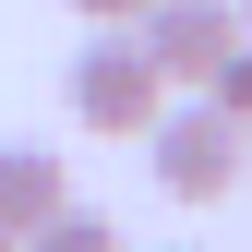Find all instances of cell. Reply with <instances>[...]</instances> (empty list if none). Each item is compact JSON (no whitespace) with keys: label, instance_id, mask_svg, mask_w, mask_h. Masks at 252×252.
Listing matches in <instances>:
<instances>
[{"label":"cell","instance_id":"obj_5","mask_svg":"<svg viewBox=\"0 0 252 252\" xmlns=\"http://www.w3.org/2000/svg\"><path fill=\"white\" fill-rule=\"evenodd\" d=\"M192 96H204V108H216V120H240V132H252V36H240V48H228V60H216V72H204V84H192Z\"/></svg>","mask_w":252,"mask_h":252},{"label":"cell","instance_id":"obj_4","mask_svg":"<svg viewBox=\"0 0 252 252\" xmlns=\"http://www.w3.org/2000/svg\"><path fill=\"white\" fill-rule=\"evenodd\" d=\"M60 204H72V180H60V156H48V144H0V228L24 240V228H48Z\"/></svg>","mask_w":252,"mask_h":252},{"label":"cell","instance_id":"obj_6","mask_svg":"<svg viewBox=\"0 0 252 252\" xmlns=\"http://www.w3.org/2000/svg\"><path fill=\"white\" fill-rule=\"evenodd\" d=\"M24 252H120V228H108V216H84V204H60L48 228H24Z\"/></svg>","mask_w":252,"mask_h":252},{"label":"cell","instance_id":"obj_3","mask_svg":"<svg viewBox=\"0 0 252 252\" xmlns=\"http://www.w3.org/2000/svg\"><path fill=\"white\" fill-rule=\"evenodd\" d=\"M132 36H144V60H156L168 84H204L216 60L240 48V12H228V0H144Z\"/></svg>","mask_w":252,"mask_h":252},{"label":"cell","instance_id":"obj_9","mask_svg":"<svg viewBox=\"0 0 252 252\" xmlns=\"http://www.w3.org/2000/svg\"><path fill=\"white\" fill-rule=\"evenodd\" d=\"M0 252H24V240H12V228H0Z\"/></svg>","mask_w":252,"mask_h":252},{"label":"cell","instance_id":"obj_8","mask_svg":"<svg viewBox=\"0 0 252 252\" xmlns=\"http://www.w3.org/2000/svg\"><path fill=\"white\" fill-rule=\"evenodd\" d=\"M228 12H240V36H252V0H228Z\"/></svg>","mask_w":252,"mask_h":252},{"label":"cell","instance_id":"obj_7","mask_svg":"<svg viewBox=\"0 0 252 252\" xmlns=\"http://www.w3.org/2000/svg\"><path fill=\"white\" fill-rule=\"evenodd\" d=\"M72 12H84V24H132L144 0H72Z\"/></svg>","mask_w":252,"mask_h":252},{"label":"cell","instance_id":"obj_1","mask_svg":"<svg viewBox=\"0 0 252 252\" xmlns=\"http://www.w3.org/2000/svg\"><path fill=\"white\" fill-rule=\"evenodd\" d=\"M156 108H168V72L144 60V36H132V24H96V48L72 60V120L108 132V144H144Z\"/></svg>","mask_w":252,"mask_h":252},{"label":"cell","instance_id":"obj_2","mask_svg":"<svg viewBox=\"0 0 252 252\" xmlns=\"http://www.w3.org/2000/svg\"><path fill=\"white\" fill-rule=\"evenodd\" d=\"M144 156H156V180H168V204H228L240 168H252V132L192 96V108H156L144 120Z\"/></svg>","mask_w":252,"mask_h":252}]
</instances>
